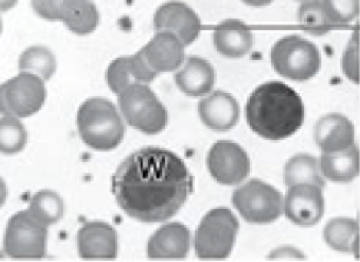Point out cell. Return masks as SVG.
Instances as JSON below:
<instances>
[{"label": "cell", "instance_id": "obj_35", "mask_svg": "<svg viewBox=\"0 0 360 262\" xmlns=\"http://www.w3.org/2000/svg\"><path fill=\"white\" fill-rule=\"evenodd\" d=\"M4 30V22H2V16H0V34H2Z\"/></svg>", "mask_w": 360, "mask_h": 262}, {"label": "cell", "instance_id": "obj_8", "mask_svg": "<svg viewBox=\"0 0 360 262\" xmlns=\"http://www.w3.org/2000/svg\"><path fill=\"white\" fill-rule=\"evenodd\" d=\"M46 85L39 77L19 72L0 85V115L25 119L33 117L46 102Z\"/></svg>", "mask_w": 360, "mask_h": 262}, {"label": "cell", "instance_id": "obj_22", "mask_svg": "<svg viewBox=\"0 0 360 262\" xmlns=\"http://www.w3.org/2000/svg\"><path fill=\"white\" fill-rule=\"evenodd\" d=\"M323 237L326 244L338 252L357 254L359 222L352 218H335L326 223Z\"/></svg>", "mask_w": 360, "mask_h": 262}, {"label": "cell", "instance_id": "obj_6", "mask_svg": "<svg viewBox=\"0 0 360 262\" xmlns=\"http://www.w3.org/2000/svg\"><path fill=\"white\" fill-rule=\"evenodd\" d=\"M271 65L280 77L295 82H306L316 77L321 58L317 46L302 36L281 37L271 49Z\"/></svg>", "mask_w": 360, "mask_h": 262}, {"label": "cell", "instance_id": "obj_10", "mask_svg": "<svg viewBox=\"0 0 360 262\" xmlns=\"http://www.w3.org/2000/svg\"><path fill=\"white\" fill-rule=\"evenodd\" d=\"M207 168L211 176L221 185L234 186L244 182L250 173V158L244 148L236 142H215L207 155Z\"/></svg>", "mask_w": 360, "mask_h": 262}, {"label": "cell", "instance_id": "obj_20", "mask_svg": "<svg viewBox=\"0 0 360 262\" xmlns=\"http://www.w3.org/2000/svg\"><path fill=\"white\" fill-rule=\"evenodd\" d=\"M212 41L220 55L230 59H238L253 49L255 34L244 22L229 19L215 27Z\"/></svg>", "mask_w": 360, "mask_h": 262}, {"label": "cell", "instance_id": "obj_21", "mask_svg": "<svg viewBox=\"0 0 360 262\" xmlns=\"http://www.w3.org/2000/svg\"><path fill=\"white\" fill-rule=\"evenodd\" d=\"M317 161L323 178L332 182L349 183L359 176L360 158L356 143L340 152L323 154Z\"/></svg>", "mask_w": 360, "mask_h": 262}, {"label": "cell", "instance_id": "obj_32", "mask_svg": "<svg viewBox=\"0 0 360 262\" xmlns=\"http://www.w3.org/2000/svg\"><path fill=\"white\" fill-rule=\"evenodd\" d=\"M6 199H8V185L5 179L0 176V208L5 205Z\"/></svg>", "mask_w": 360, "mask_h": 262}, {"label": "cell", "instance_id": "obj_4", "mask_svg": "<svg viewBox=\"0 0 360 262\" xmlns=\"http://www.w3.org/2000/svg\"><path fill=\"white\" fill-rule=\"evenodd\" d=\"M122 119L134 129L146 133H161L168 125V110L147 84H135L118 93Z\"/></svg>", "mask_w": 360, "mask_h": 262}, {"label": "cell", "instance_id": "obj_13", "mask_svg": "<svg viewBox=\"0 0 360 262\" xmlns=\"http://www.w3.org/2000/svg\"><path fill=\"white\" fill-rule=\"evenodd\" d=\"M77 245L82 259H114L120 247L118 232L106 222H86L78 231Z\"/></svg>", "mask_w": 360, "mask_h": 262}, {"label": "cell", "instance_id": "obj_23", "mask_svg": "<svg viewBox=\"0 0 360 262\" xmlns=\"http://www.w3.org/2000/svg\"><path fill=\"white\" fill-rule=\"evenodd\" d=\"M284 182L287 186L311 183L325 188V178L320 173L319 161L309 154H299L287 161L284 166Z\"/></svg>", "mask_w": 360, "mask_h": 262}, {"label": "cell", "instance_id": "obj_29", "mask_svg": "<svg viewBox=\"0 0 360 262\" xmlns=\"http://www.w3.org/2000/svg\"><path fill=\"white\" fill-rule=\"evenodd\" d=\"M332 23L346 25L359 16V0H323Z\"/></svg>", "mask_w": 360, "mask_h": 262}, {"label": "cell", "instance_id": "obj_1", "mask_svg": "<svg viewBox=\"0 0 360 262\" xmlns=\"http://www.w3.org/2000/svg\"><path fill=\"white\" fill-rule=\"evenodd\" d=\"M194 178L186 162L168 149L146 146L127 157L112 176V194L132 219L165 222L188 201Z\"/></svg>", "mask_w": 360, "mask_h": 262}, {"label": "cell", "instance_id": "obj_26", "mask_svg": "<svg viewBox=\"0 0 360 262\" xmlns=\"http://www.w3.org/2000/svg\"><path fill=\"white\" fill-rule=\"evenodd\" d=\"M88 0H32L34 13L49 22H63L74 19L86 5Z\"/></svg>", "mask_w": 360, "mask_h": 262}, {"label": "cell", "instance_id": "obj_28", "mask_svg": "<svg viewBox=\"0 0 360 262\" xmlns=\"http://www.w3.org/2000/svg\"><path fill=\"white\" fill-rule=\"evenodd\" d=\"M26 143L27 131L19 118H0V154L16 155L23 151Z\"/></svg>", "mask_w": 360, "mask_h": 262}, {"label": "cell", "instance_id": "obj_36", "mask_svg": "<svg viewBox=\"0 0 360 262\" xmlns=\"http://www.w3.org/2000/svg\"><path fill=\"white\" fill-rule=\"evenodd\" d=\"M300 2H306V0H300Z\"/></svg>", "mask_w": 360, "mask_h": 262}, {"label": "cell", "instance_id": "obj_14", "mask_svg": "<svg viewBox=\"0 0 360 262\" xmlns=\"http://www.w3.org/2000/svg\"><path fill=\"white\" fill-rule=\"evenodd\" d=\"M158 73L153 70L148 62L139 52L129 56H120L106 69V84L117 95L135 84H151Z\"/></svg>", "mask_w": 360, "mask_h": 262}, {"label": "cell", "instance_id": "obj_9", "mask_svg": "<svg viewBox=\"0 0 360 262\" xmlns=\"http://www.w3.org/2000/svg\"><path fill=\"white\" fill-rule=\"evenodd\" d=\"M48 249V227L29 212L11 216L4 235V252L13 259H42Z\"/></svg>", "mask_w": 360, "mask_h": 262}, {"label": "cell", "instance_id": "obj_2", "mask_svg": "<svg viewBox=\"0 0 360 262\" xmlns=\"http://www.w3.org/2000/svg\"><path fill=\"white\" fill-rule=\"evenodd\" d=\"M245 119L250 129L263 139L283 140L303 126L304 105L293 88L270 81L250 95L245 103Z\"/></svg>", "mask_w": 360, "mask_h": 262}, {"label": "cell", "instance_id": "obj_24", "mask_svg": "<svg viewBox=\"0 0 360 262\" xmlns=\"http://www.w3.org/2000/svg\"><path fill=\"white\" fill-rule=\"evenodd\" d=\"M27 212L42 225L51 227L63 218L65 202L58 192L42 190L30 198Z\"/></svg>", "mask_w": 360, "mask_h": 262}, {"label": "cell", "instance_id": "obj_34", "mask_svg": "<svg viewBox=\"0 0 360 262\" xmlns=\"http://www.w3.org/2000/svg\"><path fill=\"white\" fill-rule=\"evenodd\" d=\"M19 0H0V12H8L18 5Z\"/></svg>", "mask_w": 360, "mask_h": 262}, {"label": "cell", "instance_id": "obj_15", "mask_svg": "<svg viewBox=\"0 0 360 262\" xmlns=\"http://www.w3.org/2000/svg\"><path fill=\"white\" fill-rule=\"evenodd\" d=\"M148 65L158 74L174 72L186 60V45L169 32H157L153 39L141 49Z\"/></svg>", "mask_w": 360, "mask_h": 262}, {"label": "cell", "instance_id": "obj_3", "mask_svg": "<svg viewBox=\"0 0 360 262\" xmlns=\"http://www.w3.org/2000/svg\"><path fill=\"white\" fill-rule=\"evenodd\" d=\"M77 125L84 143L99 152L112 151L125 135L120 109L105 98L86 99L78 109Z\"/></svg>", "mask_w": 360, "mask_h": 262}, {"label": "cell", "instance_id": "obj_12", "mask_svg": "<svg viewBox=\"0 0 360 262\" xmlns=\"http://www.w3.org/2000/svg\"><path fill=\"white\" fill-rule=\"evenodd\" d=\"M157 32H169L179 37L186 46L194 44L201 33V19L193 8L183 2H167L154 16Z\"/></svg>", "mask_w": 360, "mask_h": 262}, {"label": "cell", "instance_id": "obj_16", "mask_svg": "<svg viewBox=\"0 0 360 262\" xmlns=\"http://www.w3.org/2000/svg\"><path fill=\"white\" fill-rule=\"evenodd\" d=\"M191 234L181 222H169L157 230L148 241L151 259H184L190 252Z\"/></svg>", "mask_w": 360, "mask_h": 262}, {"label": "cell", "instance_id": "obj_5", "mask_svg": "<svg viewBox=\"0 0 360 262\" xmlns=\"http://www.w3.org/2000/svg\"><path fill=\"white\" fill-rule=\"evenodd\" d=\"M240 223L229 208H215L201 219L194 235L200 259H226L236 244Z\"/></svg>", "mask_w": 360, "mask_h": 262}, {"label": "cell", "instance_id": "obj_17", "mask_svg": "<svg viewBox=\"0 0 360 262\" xmlns=\"http://www.w3.org/2000/svg\"><path fill=\"white\" fill-rule=\"evenodd\" d=\"M198 114L207 128L227 132L240 119V105L233 95L224 91H215L198 103Z\"/></svg>", "mask_w": 360, "mask_h": 262}, {"label": "cell", "instance_id": "obj_18", "mask_svg": "<svg viewBox=\"0 0 360 262\" xmlns=\"http://www.w3.org/2000/svg\"><path fill=\"white\" fill-rule=\"evenodd\" d=\"M314 140L323 154L345 151L354 145V126L345 115H326L314 125Z\"/></svg>", "mask_w": 360, "mask_h": 262}, {"label": "cell", "instance_id": "obj_27", "mask_svg": "<svg viewBox=\"0 0 360 262\" xmlns=\"http://www.w3.org/2000/svg\"><path fill=\"white\" fill-rule=\"evenodd\" d=\"M297 19L306 32L317 36L326 34L335 27L326 13L323 0H306L299 8Z\"/></svg>", "mask_w": 360, "mask_h": 262}, {"label": "cell", "instance_id": "obj_33", "mask_svg": "<svg viewBox=\"0 0 360 262\" xmlns=\"http://www.w3.org/2000/svg\"><path fill=\"white\" fill-rule=\"evenodd\" d=\"M241 2L248 6H253V8H263V6L273 4L274 0H241Z\"/></svg>", "mask_w": 360, "mask_h": 262}, {"label": "cell", "instance_id": "obj_30", "mask_svg": "<svg viewBox=\"0 0 360 262\" xmlns=\"http://www.w3.org/2000/svg\"><path fill=\"white\" fill-rule=\"evenodd\" d=\"M99 25V11L92 0H88V4L82 8V11L72 19L68 25H65L72 33L75 34H89Z\"/></svg>", "mask_w": 360, "mask_h": 262}, {"label": "cell", "instance_id": "obj_19", "mask_svg": "<svg viewBox=\"0 0 360 262\" xmlns=\"http://www.w3.org/2000/svg\"><path fill=\"white\" fill-rule=\"evenodd\" d=\"M175 84L179 91L188 96H205L214 88L215 70L208 60L191 55L176 69Z\"/></svg>", "mask_w": 360, "mask_h": 262}, {"label": "cell", "instance_id": "obj_25", "mask_svg": "<svg viewBox=\"0 0 360 262\" xmlns=\"http://www.w3.org/2000/svg\"><path fill=\"white\" fill-rule=\"evenodd\" d=\"M19 72L32 73L48 82L56 72L58 63L53 52L42 45H34L22 52L19 58Z\"/></svg>", "mask_w": 360, "mask_h": 262}, {"label": "cell", "instance_id": "obj_31", "mask_svg": "<svg viewBox=\"0 0 360 262\" xmlns=\"http://www.w3.org/2000/svg\"><path fill=\"white\" fill-rule=\"evenodd\" d=\"M343 72L349 81L353 84H359V34L353 33L352 39L349 41L342 60Z\"/></svg>", "mask_w": 360, "mask_h": 262}, {"label": "cell", "instance_id": "obj_7", "mask_svg": "<svg viewBox=\"0 0 360 262\" xmlns=\"http://www.w3.org/2000/svg\"><path fill=\"white\" fill-rule=\"evenodd\" d=\"M233 205L250 223H270L283 214V195L262 179H250L233 192Z\"/></svg>", "mask_w": 360, "mask_h": 262}, {"label": "cell", "instance_id": "obj_11", "mask_svg": "<svg viewBox=\"0 0 360 262\" xmlns=\"http://www.w3.org/2000/svg\"><path fill=\"white\" fill-rule=\"evenodd\" d=\"M285 216L299 227H313L325 215L323 188L311 183L289 186L283 202Z\"/></svg>", "mask_w": 360, "mask_h": 262}]
</instances>
